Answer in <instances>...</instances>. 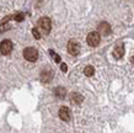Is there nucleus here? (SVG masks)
<instances>
[{
  "label": "nucleus",
  "instance_id": "1",
  "mask_svg": "<svg viewBox=\"0 0 134 133\" xmlns=\"http://www.w3.org/2000/svg\"><path fill=\"white\" fill-rule=\"evenodd\" d=\"M37 25H38V30H42V32L46 35L49 33L51 28H52V22H51V19H48V17H41Z\"/></svg>",
  "mask_w": 134,
  "mask_h": 133
},
{
  "label": "nucleus",
  "instance_id": "2",
  "mask_svg": "<svg viewBox=\"0 0 134 133\" xmlns=\"http://www.w3.org/2000/svg\"><path fill=\"white\" fill-rule=\"evenodd\" d=\"M24 57L26 61L36 62L37 58H38V52H37V49L33 48V47H27V48H25V51H24Z\"/></svg>",
  "mask_w": 134,
  "mask_h": 133
},
{
  "label": "nucleus",
  "instance_id": "3",
  "mask_svg": "<svg viewBox=\"0 0 134 133\" xmlns=\"http://www.w3.org/2000/svg\"><path fill=\"white\" fill-rule=\"evenodd\" d=\"M100 41H101V36H100L98 32H90L89 35H87V37H86V42H87V44L91 46V47L98 46Z\"/></svg>",
  "mask_w": 134,
  "mask_h": 133
},
{
  "label": "nucleus",
  "instance_id": "4",
  "mask_svg": "<svg viewBox=\"0 0 134 133\" xmlns=\"http://www.w3.org/2000/svg\"><path fill=\"white\" fill-rule=\"evenodd\" d=\"M12 48H14V46H12L11 41L5 40L0 43V52H1V54H4V56L10 54V53L12 52Z\"/></svg>",
  "mask_w": 134,
  "mask_h": 133
},
{
  "label": "nucleus",
  "instance_id": "5",
  "mask_svg": "<svg viewBox=\"0 0 134 133\" xmlns=\"http://www.w3.org/2000/svg\"><path fill=\"white\" fill-rule=\"evenodd\" d=\"M68 52L70 54H73V56H77L80 53V44L74 40L69 41L68 42Z\"/></svg>",
  "mask_w": 134,
  "mask_h": 133
},
{
  "label": "nucleus",
  "instance_id": "6",
  "mask_svg": "<svg viewBox=\"0 0 134 133\" xmlns=\"http://www.w3.org/2000/svg\"><path fill=\"white\" fill-rule=\"evenodd\" d=\"M97 31L100 33V36H108L111 33V26L107 22H101L97 26Z\"/></svg>",
  "mask_w": 134,
  "mask_h": 133
},
{
  "label": "nucleus",
  "instance_id": "7",
  "mask_svg": "<svg viewBox=\"0 0 134 133\" xmlns=\"http://www.w3.org/2000/svg\"><path fill=\"white\" fill-rule=\"evenodd\" d=\"M59 117H60V120L68 122L70 120V110L65 106H62L59 109Z\"/></svg>",
  "mask_w": 134,
  "mask_h": 133
},
{
  "label": "nucleus",
  "instance_id": "8",
  "mask_svg": "<svg viewBox=\"0 0 134 133\" xmlns=\"http://www.w3.org/2000/svg\"><path fill=\"white\" fill-rule=\"evenodd\" d=\"M52 79H53V72L52 70H43V72L41 73V81L42 83L47 84V83H49Z\"/></svg>",
  "mask_w": 134,
  "mask_h": 133
},
{
  "label": "nucleus",
  "instance_id": "9",
  "mask_svg": "<svg viewBox=\"0 0 134 133\" xmlns=\"http://www.w3.org/2000/svg\"><path fill=\"white\" fill-rule=\"evenodd\" d=\"M113 56L117 59H119V58H122L124 56V47H123V44H118L117 47L113 49Z\"/></svg>",
  "mask_w": 134,
  "mask_h": 133
},
{
  "label": "nucleus",
  "instance_id": "10",
  "mask_svg": "<svg viewBox=\"0 0 134 133\" xmlns=\"http://www.w3.org/2000/svg\"><path fill=\"white\" fill-rule=\"evenodd\" d=\"M70 100H71V102L75 104V105H80L82 101H84V97H82V95H80L79 93H73L71 94Z\"/></svg>",
  "mask_w": 134,
  "mask_h": 133
},
{
  "label": "nucleus",
  "instance_id": "11",
  "mask_svg": "<svg viewBox=\"0 0 134 133\" xmlns=\"http://www.w3.org/2000/svg\"><path fill=\"white\" fill-rule=\"evenodd\" d=\"M54 94H55V95H57V97H59V99H64L65 95H66V91H65L64 88L58 86V88L54 90Z\"/></svg>",
  "mask_w": 134,
  "mask_h": 133
},
{
  "label": "nucleus",
  "instance_id": "12",
  "mask_svg": "<svg viewBox=\"0 0 134 133\" xmlns=\"http://www.w3.org/2000/svg\"><path fill=\"white\" fill-rule=\"evenodd\" d=\"M84 74H85L86 77H92L93 74H95V69H93L92 65H87V67H85V69H84Z\"/></svg>",
  "mask_w": 134,
  "mask_h": 133
},
{
  "label": "nucleus",
  "instance_id": "13",
  "mask_svg": "<svg viewBox=\"0 0 134 133\" xmlns=\"http://www.w3.org/2000/svg\"><path fill=\"white\" fill-rule=\"evenodd\" d=\"M32 33H33V36H35V38H36V40H40V38H41V32L38 31V27L33 28V30H32Z\"/></svg>",
  "mask_w": 134,
  "mask_h": 133
},
{
  "label": "nucleus",
  "instance_id": "14",
  "mask_svg": "<svg viewBox=\"0 0 134 133\" xmlns=\"http://www.w3.org/2000/svg\"><path fill=\"white\" fill-rule=\"evenodd\" d=\"M49 53L52 54V57L54 58V61L57 62V63H59V62H60V57L58 56V54H57L55 52H54V51H52V49H51V51H49Z\"/></svg>",
  "mask_w": 134,
  "mask_h": 133
},
{
  "label": "nucleus",
  "instance_id": "15",
  "mask_svg": "<svg viewBox=\"0 0 134 133\" xmlns=\"http://www.w3.org/2000/svg\"><path fill=\"white\" fill-rule=\"evenodd\" d=\"M14 19H15L16 21H19V22H20V21L24 20V14H17L16 16H14Z\"/></svg>",
  "mask_w": 134,
  "mask_h": 133
},
{
  "label": "nucleus",
  "instance_id": "16",
  "mask_svg": "<svg viewBox=\"0 0 134 133\" xmlns=\"http://www.w3.org/2000/svg\"><path fill=\"white\" fill-rule=\"evenodd\" d=\"M60 68H62V70H63V72H66V64H65V63H62L60 64Z\"/></svg>",
  "mask_w": 134,
  "mask_h": 133
},
{
  "label": "nucleus",
  "instance_id": "17",
  "mask_svg": "<svg viewBox=\"0 0 134 133\" xmlns=\"http://www.w3.org/2000/svg\"><path fill=\"white\" fill-rule=\"evenodd\" d=\"M132 63H134V58H132Z\"/></svg>",
  "mask_w": 134,
  "mask_h": 133
}]
</instances>
